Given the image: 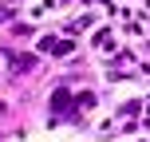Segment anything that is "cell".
<instances>
[{"label":"cell","instance_id":"6da1fadb","mask_svg":"<svg viewBox=\"0 0 150 142\" xmlns=\"http://www.w3.org/2000/svg\"><path fill=\"white\" fill-rule=\"evenodd\" d=\"M95 47H103V52H111V47H115V40H111V32H95Z\"/></svg>","mask_w":150,"mask_h":142}]
</instances>
